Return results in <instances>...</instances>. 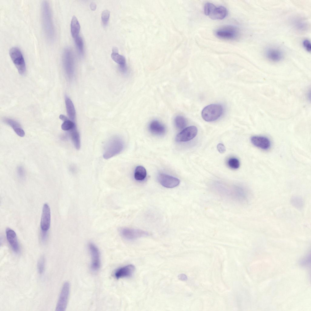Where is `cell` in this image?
Here are the masks:
<instances>
[{
  "instance_id": "obj_1",
  "label": "cell",
  "mask_w": 311,
  "mask_h": 311,
  "mask_svg": "<svg viewBox=\"0 0 311 311\" xmlns=\"http://www.w3.org/2000/svg\"><path fill=\"white\" fill-rule=\"evenodd\" d=\"M41 12L42 24L45 34L47 39L52 41L54 39L55 30L50 7L47 1L42 2Z\"/></svg>"
},
{
  "instance_id": "obj_2",
  "label": "cell",
  "mask_w": 311,
  "mask_h": 311,
  "mask_svg": "<svg viewBox=\"0 0 311 311\" xmlns=\"http://www.w3.org/2000/svg\"><path fill=\"white\" fill-rule=\"evenodd\" d=\"M124 143L119 137L114 136L107 143L103 155L104 158L108 159L118 154L123 150Z\"/></svg>"
},
{
  "instance_id": "obj_3",
  "label": "cell",
  "mask_w": 311,
  "mask_h": 311,
  "mask_svg": "<svg viewBox=\"0 0 311 311\" xmlns=\"http://www.w3.org/2000/svg\"><path fill=\"white\" fill-rule=\"evenodd\" d=\"M223 111L222 106L219 104H212L205 107L202 110L203 118L208 122L214 121L219 118Z\"/></svg>"
},
{
  "instance_id": "obj_4",
  "label": "cell",
  "mask_w": 311,
  "mask_h": 311,
  "mask_svg": "<svg viewBox=\"0 0 311 311\" xmlns=\"http://www.w3.org/2000/svg\"><path fill=\"white\" fill-rule=\"evenodd\" d=\"M204 12L213 19H222L227 14V9L223 6L216 7L210 3H206L204 5Z\"/></svg>"
},
{
  "instance_id": "obj_5",
  "label": "cell",
  "mask_w": 311,
  "mask_h": 311,
  "mask_svg": "<svg viewBox=\"0 0 311 311\" xmlns=\"http://www.w3.org/2000/svg\"><path fill=\"white\" fill-rule=\"evenodd\" d=\"M9 55L13 63L21 75L24 74L26 71V65L22 54L19 48L12 47L9 51Z\"/></svg>"
},
{
  "instance_id": "obj_6",
  "label": "cell",
  "mask_w": 311,
  "mask_h": 311,
  "mask_svg": "<svg viewBox=\"0 0 311 311\" xmlns=\"http://www.w3.org/2000/svg\"><path fill=\"white\" fill-rule=\"evenodd\" d=\"M215 33L216 36L219 38L228 40L236 39L239 35L238 28L231 25L220 27L216 31Z\"/></svg>"
},
{
  "instance_id": "obj_7",
  "label": "cell",
  "mask_w": 311,
  "mask_h": 311,
  "mask_svg": "<svg viewBox=\"0 0 311 311\" xmlns=\"http://www.w3.org/2000/svg\"><path fill=\"white\" fill-rule=\"evenodd\" d=\"M119 232L123 238L129 241L146 236L149 234L148 232L143 230L128 227L121 228Z\"/></svg>"
},
{
  "instance_id": "obj_8",
  "label": "cell",
  "mask_w": 311,
  "mask_h": 311,
  "mask_svg": "<svg viewBox=\"0 0 311 311\" xmlns=\"http://www.w3.org/2000/svg\"><path fill=\"white\" fill-rule=\"evenodd\" d=\"M70 291V285L68 282L63 284L56 307V311H65L67 308Z\"/></svg>"
},
{
  "instance_id": "obj_9",
  "label": "cell",
  "mask_w": 311,
  "mask_h": 311,
  "mask_svg": "<svg viewBox=\"0 0 311 311\" xmlns=\"http://www.w3.org/2000/svg\"><path fill=\"white\" fill-rule=\"evenodd\" d=\"M197 129L194 126L184 128L176 135V139L178 142H186L193 138L197 133Z\"/></svg>"
},
{
  "instance_id": "obj_10",
  "label": "cell",
  "mask_w": 311,
  "mask_h": 311,
  "mask_svg": "<svg viewBox=\"0 0 311 311\" xmlns=\"http://www.w3.org/2000/svg\"><path fill=\"white\" fill-rule=\"evenodd\" d=\"M88 248L91 257V268L94 271H96L100 266V257L99 250L96 245L92 243H89Z\"/></svg>"
},
{
  "instance_id": "obj_11",
  "label": "cell",
  "mask_w": 311,
  "mask_h": 311,
  "mask_svg": "<svg viewBox=\"0 0 311 311\" xmlns=\"http://www.w3.org/2000/svg\"><path fill=\"white\" fill-rule=\"evenodd\" d=\"M51 222V212L50 207L46 203L43 207L40 221V227L42 231H47L49 229Z\"/></svg>"
},
{
  "instance_id": "obj_12",
  "label": "cell",
  "mask_w": 311,
  "mask_h": 311,
  "mask_svg": "<svg viewBox=\"0 0 311 311\" xmlns=\"http://www.w3.org/2000/svg\"><path fill=\"white\" fill-rule=\"evenodd\" d=\"M158 180L161 185L168 188L177 186L180 182L177 178L164 173H160L158 175Z\"/></svg>"
},
{
  "instance_id": "obj_13",
  "label": "cell",
  "mask_w": 311,
  "mask_h": 311,
  "mask_svg": "<svg viewBox=\"0 0 311 311\" xmlns=\"http://www.w3.org/2000/svg\"><path fill=\"white\" fill-rule=\"evenodd\" d=\"M63 62L67 72L71 73L74 67V59L73 54L71 50L69 48H66L63 51Z\"/></svg>"
},
{
  "instance_id": "obj_14",
  "label": "cell",
  "mask_w": 311,
  "mask_h": 311,
  "mask_svg": "<svg viewBox=\"0 0 311 311\" xmlns=\"http://www.w3.org/2000/svg\"><path fill=\"white\" fill-rule=\"evenodd\" d=\"M265 54L266 58L269 60L277 62L281 61L283 57V53L279 48L270 47L266 49Z\"/></svg>"
},
{
  "instance_id": "obj_15",
  "label": "cell",
  "mask_w": 311,
  "mask_h": 311,
  "mask_svg": "<svg viewBox=\"0 0 311 311\" xmlns=\"http://www.w3.org/2000/svg\"><path fill=\"white\" fill-rule=\"evenodd\" d=\"M5 233L7 239L13 251L15 253H18L20 247L15 232L11 229L7 228Z\"/></svg>"
},
{
  "instance_id": "obj_16",
  "label": "cell",
  "mask_w": 311,
  "mask_h": 311,
  "mask_svg": "<svg viewBox=\"0 0 311 311\" xmlns=\"http://www.w3.org/2000/svg\"><path fill=\"white\" fill-rule=\"evenodd\" d=\"M251 141L253 145L263 150L269 149L271 145L269 139L263 136H253L251 138Z\"/></svg>"
},
{
  "instance_id": "obj_17",
  "label": "cell",
  "mask_w": 311,
  "mask_h": 311,
  "mask_svg": "<svg viewBox=\"0 0 311 311\" xmlns=\"http://www.w3.org/2000/svg\"><path fill=\"white\" fill-rule=\"evenodd\" d=\"M135 269L134 265H128L117 269L115 272L114 275L118 279L130 277L133 275Z\"/></svg>"
},
{
  "instance_id": "obj_18",
  "label": "cell",
  "mask_w": 311,
  "mask_h": 311,
  "mask_svg": "<svg viewBox=\"0 0 311 311\" xmlns=\"http://www.w3.org/2000/svg\"><path fill=\"white\" fill-rule=\"evenodd\" d=\"M149 128L150 132L157 135H161L165 134L166 128L165 126L157 120H153L150 123Z\"/></svg>"
},
{
  "instance_id": "obj_19",
  "label": "cell",
  "mask_w": 311,
  "mask_h": 311,
  "mask_svg": "<svg viewBox=\"0 0 311 311\" xmlns=\"http://www.w3.org/2000/svg\"><path fill=\"white\" fill-rule=\"evenodd\" d=\"M3 121L5 123L10 126L18 135L21 137L25 136V133L24 131L17 122L9 118H4Z\"/></svg>"
},
{
  "instance_id": "obj_20",
  "label": "cell",
  "mask_w": 311,
  "mask_h": 311,
  "mask_svg": "<svg viewBox=\"0 0 311 311\" xmlns=\"http://www.w3.org/2000/svg\"><path fill=\"white\" fill-rule=\"evenodd\" d=\"M111 56L115 62L119 64L120 70L125 72L126 69L125 57L119 54L118 52H112Z\"/></svg>"
},
{
  "instance_id": "obj_21",
  "label": "cell",
  "mask_w": 311,
  "mask_h": 311,
  "mask_svg": "<svg viewBox=\"0 0 311 311\" xmlns=\"http://www.w3.org/2000/svg\"><path fill=\"white\" fill-rule=\"evenodd\" d=\"M70 28L71 35L74 39L79 36L80 30V23L77 18L74 15L72 17L71 19Z\"/></svg>"
},
{
  "instance_id": "obj_22",
  "label": "cell",
  "mask_w": 311,
  "mask_h": 311,
  "mask_svg": "<svg viewBox=\"0 0 311 311\" xmlns=\"http://www.w3.org/2000/svg\"><path fill=\"white\" fill-rule=\"evenodd\" d=\"M65 102L67 114L70 118L73 121L76 115L74 106L71 100L67 96L65 97Z\"/></svg>"
},
{
  "instance_id": "obj_23",
  "label": "cell",
  "mask_w": 311,
  "mask_h": 311,
  "mask_svg": "<svg viewBox=\"0 0 311 311\" xmlns=\"http://www.w3.org/2000/svg\"><path fill=\"white\" fill-rule=\"evenodd\" d=\"M69 131L71 139L75 148L77 150L79 149L80 147V136L76 126Z\"/></svg>"
},
{
  "instance_id": "obj_24",
  "label": "cell",
  "mask_w": 311,
  "mask_h": 311,
  "mask_svg": "<svg viewBox=\"0 0 311 311\" xmlns=\"http://www.w3.org/2000/svg\"><path fill=\"white\" fill-rule=\"evenodd\" d=\"M146 176V171L145 168L141 166L136 167L134 174V178L138 181H142L145 179Z\"/></svg>"
},
{
  "instance_id": "obj_25",
  "label": "cell",
  "mask_w": 311,
  "mask_h": 311,
  "mask_svg": "<svg viewBox=\"0 0 311 311\" xmlns=\"http://www.w3.org/2000/svg\"><path fill=\"white\" fill-rule=\"evenodd\" d=\"M174 123L176 127L180 130L184 129L187 125L186 119L182 116H177L175 118Z\"/></svg>"
},
{
  "instance_id": "obj_26",
  "label": "cell",
  "mask_w": 311,
  "mask_h": 311,
  "mask_svg": "<svg viewBox=\"0 0 311 311\" xmlns=\"http://www.w3.org/2000/svg\"><path fill=\"white\" fill-rule=\"evenodd\" d=\"M293 22V25L297 30L300 31H303L306 29V23L303 21L299 19H296Z\"/></svg>"
},
{
  "instance_id": "obj_27",
  "label": "cell",
  "mask_w": 311,
  "mask_h": 311,
  "mask_svg": "<svg viewBox=\"0 0 311 311\" xmlns=\"http://www.w3.org/2000/svg\"><path fill=\"white\" fill-rule=\"evenodd\" d=\"M75 43L80 54L81 55L84 53V42L82 38L80 36H78L74 39Z\"/></svg>"
},
{
  "instance_id": "obj_28",
  "label": "cell",
  "mask_w": 311,
  "mask_h": 311,
  "mask_svg": "<svg viewBox=\"0 0 311 311\" xmlns=\"http://www.w3.org/2000/svg\"><path fill=\"white\" fill-rule=\"evenodd\" d=\"M76 126L74 123L73 121L68 119L64 121L61 127L62 129L64 131H70Z\"/></svg>"
},
{
  "instance_id": "obj_29",
  "label": "cell",
  "mask_w": 311,
  "mask_h": 311,
  "mask_svg": "<svg viewBox=\"0 0 311 311\" xmlns=\"http://www.w3.org/2000/svg\"><path fill=\"white\" fill-rule=\"evenodd\" d=\"M227 164L229 167L233 169H238L240 165V162L238 159L234 157L229 159L227 162Z\"/></svg>"
},
{
  "instance_id": "obj_30",
  "label": "cell",
  "mask_w": 311,
  "mask_h": 311,
  "mask_svg": "<svg viewBox=\"0 0 311 311\" xmlns=\"http://www.w3.org/2000/svg\"><path fill=\"white\" fill-rule=\"evenodd\" d=\"M45 266V259L44 257L41 256L38 261L37 262V269L39 273L42 274L44 270Z\"/></svg>"
},
{
  "instance_id": "obj_31",
  "label": "cell",
  "mask_w": 311,
  "mask_h": 311,
  "mask_svg": "<svg viewBox=\"0 0 311 311\" xmlns=\"http://www.w3.org/2000/svg\"><path fill=\"white\" fill-rule=\"evenodd\" d=\"M110 16V12L106 9L103 11L101 13V19L103 24L106 26L108 22Z\"/></svg>"
},
{
  "instance_id": "obj_32",
  "label": "cell",
  "mask_w": 311,
  "mask_h": 311,
  "mask_svg": "<svg viewBox=\"0 0 311 311\" xmlns=\"http://www.w3.org/2000/svg\"><path fill=\"white\" fill-rule=\"evenodd\" d=\"M292 203L296 207L300 208L303 205L302 200L298 197H293L292 199Z\"/></svg>"
},
{
  "instance_id": "obj_33",
  "label": "cell",
  "mask_w": 311,
  "mask_h": 311,
  "mask_svg": "<svg viewBox=\"0 0 311 311\" xmlns=\"http://www.w3.org/2000/svg\"><path fill=\"white\" fill-rule=\"evenodd\" d=\"M302 44L303 46L306 50L308 52H310L311 50V45L310 41L307 39H306L302 41Z\"/></svg>"
},
{
  "instance_id": "obj_34",
  "label": "cell",
  "mask_w": 311,
  "mask_h": 311,
  "mask_svg": "<svg viewBox=\"0 0 311 311\" xmlns=\"http://www.w3.org/2000/svg\"><path fill=\"white\" fill-rule=\"evenodd\" d=\"M217 148L219 152L221 153H224L226 151L225 147L223 144L221 143H219L217 145Z\"/></svg>"
},
{
  "instance_id": "obj_35",
  "label": "cell",
  "mask_w": 311,
  "mask_h": 311,
  "mask_svg": "<svg viewBox=\"0 0 311 311\" xmlns=\"http://www.w3.org/2000/svg\"><path fill=\"white\" fill-rule=\"evenodd\" d=\"M47 231L42 230L41 237L42 241L44 242L46 241L47 237Z\"/></svg>"
},
{
  "instance_id": "obj_36",
  "label": "cell",
  "mask_w": 311,
  "mask_h": 311,
  "mask_svg": "<svg viewBox=\"0 0 311 311\" xmlns=\"http://www.w3.org/2000/svg\"><path fill=\"white\" fill-rule=\"evenodd\" d=\"M97 5L96 4L93 2H91L90 4V8L92 11H94L96 9Z\"/></svg>"
},
{
  "instance_id": "obj_37",
  "label": "cell",
  "mask_w": 311,
  "mask_h": 311,
  "mask_svg": "<svg viewBox=\"0 0 311 311\" xmlns=\"http://www.w3.org/2000/svg\"><path fill=\"white\" fill-rule=\"evenodd\" d=\"M59 118L61 120L63 121L68 119L66 116L63 114L60 115L59 116Z\"/></svg>"
},
{
  "instance_id": "obj_38",
  "label": "cell",
  "mask_w": 311,
  "mask_h": 311,
  "mask_svg": "<svg viewBox=\"0 0 311 311\" xmlns=\"http://www.w3.org/2000/svg\"><path fill=\"white\" fill-rule=\"evenodd\" d=\"M179 279L182 280H185L186 279V276L184 274H180L179 276Z\"/></svg>"
},
{
  "instance_id": "obj_39",
  "label": "cell",
  "mask_w": 311,
  "mask_h": 311,
  "mask_svg": "<svg viewBox=\"0 0 311 311\" xmlns=\"http://www.w3.org/2000/svg\"><path fill=\"white\" fill-rule=\"evenodd\" d=\"M19 171H20V172H23L22 171H20V170L19 169ZM23 173H19V174H21H21H22V175L23 174Z\"/></svg>"
}]
</instances>
